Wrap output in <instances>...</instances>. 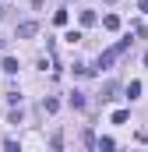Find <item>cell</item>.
Returning <instances> with one entry per match:
<instances>
[{
	"mask_svg": "<svg viewBox=\"0 0 148 152\" xmlns=\"http://www.w3.org/2000/svg\"><path fill=\"white\" fill-rule=\"evenodd\" d=\"M0 50H4V39H0Z\"/></svg>",
	"mask_w": 148,
	"mask_h": 152,
	"instance_id": "cell-15",
	"label": "cell"
},
{
	"mask_svg": "<svg viewBox=\"0 0 148 152\" xmlns=\"http://www.w3.org/2000/svg\"><path fill=\"white\" fill-rule=\"evenodd\" d=\"M42 110H46V113H57V110H60V103H57V99H46V103H42Z\"/></svg>",
	"mask_w": 148,
	"mask_h": 152,
	"instance_id": "cell-11",
	"label": "cell"
},
{
	"mask_svg": "<svg viewBox=\"0 0 148 152\" xmlns=\"http://www.w3.org/2000/svg\"><path fill=\"white\" fill-rule=\"evenodd\" d=\"M71 106H74V110H81V106H85V96H81V92H71Z\"/></svg>",
	"mask_w": 148,
	"mask_h": 152,
	"instance_id": "cell-6",
	"label": "cell"
},
{
	"mask_svg": "<svg viewBox=\"0 0 148 152\" xmlns=\"http://www.w3.org/2000/svg\"><path fill=\"white\" fill-rule=\"evenodd\" d=\"M127 120H131L127 110H116V113H113V124H127Z\"/></svg>",
	"mask_w": 148,
	"mask_h": 152,
	"instance_id": "cell-8",
	"label": "cell"
},
{
	"mask_svg": "<svg viewBox=\"0 0 148 152\" xmlns=\"http://www.w3.org/2000/svg\"><path fill=\"white\" fill-rule=\"evenodd\" d=\"M39 32V25L36 21H25V25H18V39H32Z\"/></svg>",
	"mask_w": 148,
	"mask_h": 152,
	"instance_id": "cell-2",
	"label": "cell"
},
{
	"mask_svg": "<svg viewBox=\"0 0 148 152\" xmlns=\"http://www.w3.org/2000/svg\"><path fill=\"white\" fill-rule=\"evenodd\" d=\"M0 18H4V7H0Z\"/></svg>",
	"mask_w": 148,
	"mask_h": 152,
	"instance_id": "cell-14",
	"label": "cell"
},
{
	"mask_svg": "<svg viewBox=\"0 0 148 152\" xmlns=\"http://www.w3.org/2000/svg\"><path fill=\"white\" fill-rule=\"evenodd\" d=\"M102 28H106V32H116V28H120V18H116V14H106V18H102Z\"/></svg>",
	"mask_w": 148,
	"mask_h": 152,
	"instance_id": "cell-3",
	"label": "cell"
},
{
	"mask_svg": "<svg viewBox=\"0 0 148 152\" xmlns=\"http://www.w3.org/2000/svg\"><path fill=\"white\" fill-rule=\"evenodd\" d=\"M145 67H148V53H145Z\"/></svg>",
	"mask_w": 148,
	"mask_h": 152,
	"instance_id": "cell-13",
	"label": "cell"
},
{
	"mask_svg": "<svg viewBox=\"0 0 148 152\" xmlns=\"http://www.w3.org/2000/svg\"><path fill=\"white\" fill-rule=\"evenodd\" d=\"M127 99H141V81H131L127 85Z\"/></svg>",
	"mask_w": 148,
	"mask_h": 152,
	"instance_id": "cell-5",
	"label": "cell"
},
{
	"mask_svg": "<svg viewBox=\"0 0 148 152\" xmlns=\"http://www.w3.org/2000/svg\"><path fill=\"white\" fill-rule=\"evenodd\" d=\"M113 92H116V81H106L102 85V99H113Z\"/></svg>",
	"mask_w": 148,
	"mask_h": 152,
	"instance_id": "cell-7",
	"label": "cell"
},
{
	"mask_svg": "<svg viewBox=\"0 0 148 152\" xmlns=\"http://www.w3.org/2000/svg\"><path fill=\"white\" fill-rule=\"evenodd\" d=\"M81 25H95V11H81Z\"/></svg>",
	"mask_w": 148,
	"mask_h": 152,
	"instance_id": "cell-10",
	"label": "cell"
},
{
	"mask_svg": "<svg viewBox=\"0 0 148 152\" xmlns=\"http://www.w3.org/2000/svg\"><path fill=\"white\" fill-rule=\"evenodd\" d=\"M0 67H4L7 75H18V60H14V57H4V64H0Z\"/></svg>",
	"mask_w": 148,
	"mask_h": 152,
	"instance_id": "cell-4",
	"label": "cell"
},
{
	"mask_svg": "<svg viewBox=\"0 0 148 152\" xmlns=\"http://www.w3.org/2000/svg\"><path fill=\"white\" fill-rule=\"evenodd\" d=\"M64 39H67V42H81V39H85V36H81V32H74V28H71V32H67V36H64Z\"/></svg>",
	"mask_w": 148,
	"mask_h": 152,
	"instance_id": "cell-12",
	"label": "cell"
},
{
	"mask_svg": "<svg viewBox=\"0 0 148 152\" xmlns=\"http://www.w3.org/2000/svg\"><path fill=\"white\" fill-rule=\"evenodd\" d=\"M131 42H134V39L127 36V39H120L116 46H110V50H106V53L99 57V67H110V64H113V60H116V57H123V53L131 50Z\"/></svg>",
	"mask_w": 148,
	"mask_h": 152,
	"instance_id": "cell-1",
	"label": "cell"
},
{
	"mask_svg": "<svg viewBox=\"0 0 148 152\" xmlns=\"http://www.w3.org/2000/svg\"><path fill=\"white\" fill-rule=\"evenodd\" d=\"M67 18H71L67 11H57V14H53V25H67Z\"/></svg>",
	"mask_w": 148,
	"mask_h": 152,
	"instance_id": "cell-9",
	"label": "cell"
}]
</instances>
